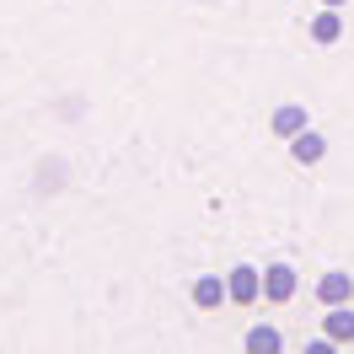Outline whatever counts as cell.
Returning <instances> with one entry per match:
<instances>
[{"label": "cell", "instance_id": "11", "mask_svg": "<svg viewBox=\"0 0 354 354\" xmlns=\"http://www.w3.org/2000/svg\"><path fill=\"white\" fill-rule=\"evenodd\" d=\"M322 6H344V0H322Z\"/></svg>", "mask_w": 354, "mask_h": 354}, {"label": "cell", "instance_id": "3", "mask_svg": "<svg viewBox=\"0 0 354 354\" xmlns=\"http://www.w3.org/2000/svg\"><path fill=\"white\" fill-rule=\"evenodd\" d=\"M263 295L274 301V306H279V301H290V295H295V268L274 263V268L263 274Z\"/></svg>", "mask_w": 354, "mask_h": 354}, {"label": "cell", "instance_id": "8", "mask_svg": "<svg viewBox=\"0 0 354 354\" xmlns=\"http://www.w3.org/2000/svg\"><path fill=\"white\" fill-rule=\"evenodd\" d=\"M301 129H306V108H301V102H290V108L274 113V134H290V140H295Z\"/></svg>", "mask_w": 354, "mask_h": 354}, {"label": "cell", "instance_id": "1", "mask_svg": "<svg viewBox=\"0 0 354 354\" xmlns=\"http://www.w3.org/2000/svg\"><path fill=\"white\" fill-rule=\"evenodd\" d=\"M225 290H231V301L236 306H252L258 301V290H263V279H258V268H231V279H225Z\"/></svg>", "mask_w": 354, "mask_h": 354}, {"label": "cell", "instance_id": "9", "mask_svg": "<svg viewBox=\"0 0 354 354\" xmlns=\"http://www.w3.org/2000/svg\"><path fill=\"white\" fill-rule=\"evenodd\" d=\"M247 354H279V333L274 328H252L247 333Z\"/></svg>", "mask_w": 354, "mask_h": 354}, {"label": "cell", "instance_id": "10", "mask_svg": "<svg viewBox=\"0 0 354 354\" xmlns=\"http://www.w3.org/2000/svg\"><path fill=\"white\" fill-rule=\"evenodd\" d=\"M306 354H338V349H333V338H317V344H306Z\"/></svg>", "mask_w": 354, "mask_h": 354}, {"label": "cell", "instance_id": "7", "mask_svg": "<svg viewBox=\"0 0 354 354\" xmlns=\"http://www.w3.org/2000/svg\"><path fill=\"white\" fill-rule=\"evenodd\" d=\"M338 32H344V17H338V11H322V17H311V38H317V44H338Z\"/></svg>", "mask_w": 354, "mask_h": 354}, {"label": "cell", "instance_id": "2", "mask_svg": "<svg viewBox=\"0 0 354 354\" xmlns=\"http://www.w3.org/2000/svg\"><path fill=\"white\" fill-rule=\"evenodd\" d=\"M349 295H354V279H349V274H338V268L317 279V301H322V306H349Z\"/></svg>", "mask_w": 354, "mask_h": 354}, {"label": "cell", "instance_id": "4", "mask_svg": "<svg viewBox=\"0 0 354 354\" xmlns=\"http://www.w3.org/2000/svg\"><path fill=\"white\" fill-rule=\"evenodd\" d=\"M322 151H328V140H322V134H311V129H301L295 140H290V156H295L301 167H311V161H322Z\"/></svg>", "mask_w": 354, "mask_h": 354}, {"label": "cell", "instance_id": "6", "mask_svg": "<svg viewBox=\"0 0 354 354\" xmlns=\"http://www.w3.org/2000/svg\"><path fill=\"white\" fill-rule=\"evenodd\" d=\"M225 295H231V290H225L221 279H215V274H204V279H194V306H204V311H209V306H221Z\"/></svg>", "mask_w": 354, "mask_h": 354}, {"label": "cell", "instance_id": "5", "mask_svg": "<svg viewBox=\"0 0 354 354\" xmlns=\"http://www.w3.org/2000/svg\"><path fill=\"white\" fill-rule=\"evenodd\" d=\"M328 338L333 344H354V311L349 306H328Z\"/></svg>", "mask_w": 354, "mask_h": 354}]
</instances>
